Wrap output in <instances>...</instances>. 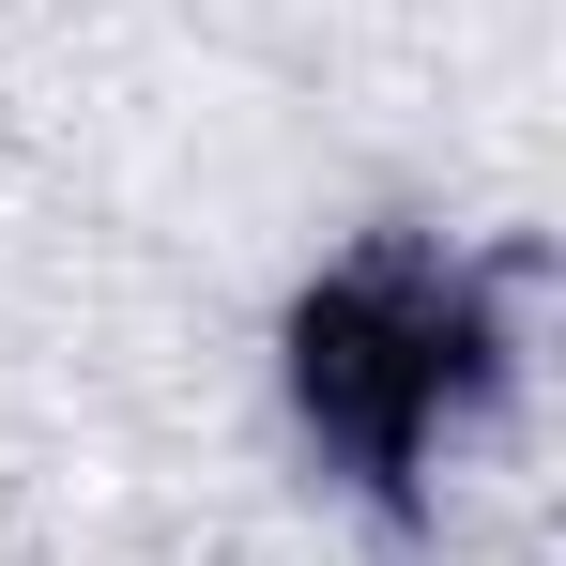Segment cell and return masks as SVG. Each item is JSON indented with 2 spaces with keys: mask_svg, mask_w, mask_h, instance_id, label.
I'll return each instance as SVG.
<instances>
[{
  "mask_svg": "<svg viewBox=\"0 0 566 566\" xmlns=\"http://www.w3.org/2000/svg\"><path fill=\"white\" fill-rule=\"evenodd\" d=\"M474 368H490V337L460 322V276L413 261V245L353 261V276L291 322V398H306V429L353 460V490H398V474L429 460Z\"/></svg>",
  "mask_w": 566,
  "mask_h": 566,
  "instance_id": "cell-1",
  "label": "cell"
}]
</instances>
